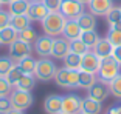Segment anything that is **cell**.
Wrapping results in <instances>:
<instances>
[{"label":"cell","mask_w":121,"mask_h":114,"mask_svg":"<svg viewBox=\"0 0 121 114\" xmlns=\"http://www.w3.org/2000/svg\"><path fill=\"white\" fill-rule=\"evenodd\" d=\"M65 22H67V19L60 14L59 11H57V12H50V14L42 20V29H43V32H45L47 36H50V37L60 36Z\"/></svg>","instance_id":"cell-1"},{"label":"cell","mask_w":121,"mask_h":114,"mask_svg":"<svg viewBox=\"0 0 121 114\" xmlns=\"http://www.w3.org/2000/svg\"><path fill=\"white\" fill-rule=\"evenodd\" d=\"M54 83L60 88L75 89L79 86V71L75 69H67V68H57L54 74Z\"/></svg>","instance_id":"cell-2"},{"label":"cell","mask_w":121,"mask_h":114,"mask_svg":"<svg viewBox=\"0 0 121 114\" xmlns=\"http://www.w3.org/2000/svg\"><path fill=\"white\" fill-rule=\"evenodd\" d=\"M56 71H57V66L53 60H50L48 57H40L39 60L36 62L34 77L37 80H42V82H48V80L54 79Z\"/></svg>","instance_id":"cell-3"},{"label":"cell","mask_w":121,"mask_h":114,"mask_svg":"<svg viewBox=\"0 0 121 114\" xmlns=\"http://www.w3.org/2000/svg\"><path fill=\"white\" fill-rule=\"evenodd\" d=\"M121 65L115 60L113 57H107V59H103L99 66V71H98V80L106 83H110L118 74H120Z\"/></svg>","instance_id":"cell-4"},{"label":"cell","mask_w":121,"mask_h":114,"mask_svg":"<svg viewBox=\"0 0 121 114\" xmlns=\"http://www.w3.org/2000/svg\"><path fill=\"white\" fill-rule=\"evenodd\" d=\"M9 100H11V106L14 110H20L25 111L34 102V97H33L31 91H23V89H13L9 94Z\"/></svg>","instance_id":"cell-5"},{"label":"cell","mask_w":121,"mask_h":114,"mask_svg":"<svg viewBox=\"0 0 121 114\" xmlns=\"http://www.w3.org/2000/svg\"><path fill=\"white\" fill-rule=\"evenodd\" d=\"M31 53H33L31 43H26V42H23V40H20V39H17L16 42H13L9 45V57L13 59L14 63H17L19 60L31 56Z\"/></svg>","instance_id":"cell-6"},{"label":"cell","mask_w":121,"mask_h":114,"mask_svg":"<svg viewBox=\"0 0 121 114\" xmlns=\"http://www.w3.org/2000/svg\"><path fill=\"white\" fill-rule=\"evenodd\" d=\"M59 12L64 15L65 19H73V20H76V17H79V14L84 12V5L79 3L78 0H62V2H60Z\"/></svg>","instance_id":"cell-7"},{"label":"cell","mask_w":121,"mask_h":114,"mask_svg":"<svg viewBox=\"0 0 121 114\" xmlns=\"http://www.w3.org/2000/svg\"><path fill=\"white\" fill-rule=\"evenodd\" d=\"M101 59L96 56L93 51H89L84 56H81V66L79 71H86V72H92V74H98L101 66Z\"/></svg>","instance_id":"cell-8"},{"label":"cell","mask_w":121,"mask_h":114,"mask_svg":"<svg viewBox=\"0 0 121 114\" xmlns=\"http://www.w3.org/2000/svg\"><path fill=\"white\" fill-rule=\"evenodd\" d=\"M110 96V88H109V83L101 82V80H96L89 89H87V97L93 100H98L103 103L104 100H107V97Z\"/></svg>","instance_id":"cell-9"},{"label":"cell","mask_w":121,"mask_h":114,"mask_svg":"<svg viewBox=\"0 0 121 114\" xmlns=\"http://www.w3.org/2000/svg\"><path fill=\"white\" fill-rule=\"evenodd\" d=\"M82 99L78 94H67L62 96V114H79L81 113Z\"/></svg>","instance_id":"cell-10"},{"label":"cell","mask_w":121,"mask_h":114,"mask_svg":"<svg viewBox=\"0 0 121 114\" xmlns=\"http://www.w3.org/2000/svg\"><path fill=\"white\" fill-rule=\"evenodd\" d=\"M87 6L95 17H106V14L113 8V0H90Z\"/></svg>","instance_id":"cell-11"},{"label":"cell","mask_w":121,"mask_h":114,"mask_svg":"<svg viewBox=\"0 0 121 114\" xmlns=\"http://www.w3.org/2000/svg\"><path fill=\"white\" fill-rule=\"evenodd\" d=\"M53 42H54V37H50V36H47V34L39 36L34 42L36 54H39L40 57H50L51 49H53Z\"/></svg>","instance_id":"cell-12"},{"label":"cell","mask_w":121,"mask_h":114,"mask_svg":"<svg viewBox=\"0 0 121 114\" xmlns=\"http://www.w3.org/2000/svg\"><path fill=\"white\" fill-rule=\"evenodd\" d=\"M43 111L47 114H60L62 111V96L50 94L43 100Z\"/></svg>","instance_id":"cell-13"},{"label":"cell","mask_w":121,"mask_h":114,"mask_svg":"<svg viewBox=\"0 0 121 114\" xmlns=\"http://www.w3.org/2000/svg\"><path fill=\"white\" fill-rule=\"evenodd\" d=\"M81 32H82V29L79 28L78 22L73 20V19H67V22H65V25H64V29H62V37L67 39L68 42H71V40L79 39Z\"/></svg>","instance_id":"cell-14"},{"label":"cell","mask_w":121,"mask_h":114,"mask_svg":"<svg viewBox=\"0 0 121 114\" xmlns=\"http://www.w3.org/2000/svg\"><path fill=\"white\" fill-rule=\"evenodd\" d=\"M70 53V42L64 37H57L53 42V49H51V57L54 59H64Z\"/></svg>","instance_id":"cell-15"},{"label":"cell","mask_w":121,"mask_h":114,"mask_svg":"<svg viewBox=\"0 0 121 114\" xmlns=\"http://www.w3.org/2000/svg\"><path fill=\"white\" fill-rule=\"evenodd\" d=\"M113 48H115V46H113V45H112V43L109 42L107 39H99L92 49H93V53L99 57L101 60H103V59H107V57H112Z\"/></svg>","instance_id":"cell-16"},{"label":"cell","mask_w":121,"mask_h":114,"mask_svg":"<svg viewBox=\"0 0 121 114\" xmlns=\"http://www.w3.org/2000/svg\"><path fill=\"white\" fill-rule=\"evenodd\" d=\"M48 14H50V11L43 3H30L28 12H26V15L36 22H42Z\"/></svg>","instance_id":"cell-17"},{"label":"cell","mask_w":121,"mask_h":114,"mask_svg":"<svg viewBox=\"0 0 121 114\" xmlns=\"http://www.w3.org/2000/svg\"><path fill=\"white\" fill-rule=\"evenodd\" d=\"M103 111V105L98 100H93L90 97L82 99L81 102V113L82 114H101Z\"/></svg>","instance_id":"cell-18"},{"label":"cell","mask_w":121,"mask_h":114,"mask_svg":"<svg viewBox=\"0 0 121 114\" xmlns=\"http://www.w3.org/2000/svg\"><path fill=\"white\" fill-rule=\"evenodd\" d=\"M76 22H78L79 28L82 31H92V29L96 28V17L92 12H82V14H79V17H76Z\"/></svg>","instance_id":"cell-19"},{"label":"cell","mask_w":121,"mask_h":114,"mask_svg":"<svg viewBox=\"0 0 121 114\" xmlns=\"http://www.w3.org/2000/svg\"><path fill=\"white\" fill-rule=\"evenodd\" d=\"M31 19L28 17L26 14H22V15H11V22H9V25L13 26V28L16 29L17 32L23 31V29L30 28L31 26Z\"/></svg>","instance_id":"cell-20"},{"label":"cell","mask_w":121,"mask_h":114,"mask_svg":"<svg viewBox=\"0 0 121 114\" xmlns=\"http://www.w3.org/2000/svg\"><path fill=\"white\" fill-rule=\"evenodd\" d=\"M17 37H19V32L11 25H8V26L0 29V43H2V45H8V46H9L13 42L17 40Z\"/></svg>","instance_id":"cell-21"},{"label":"cell","mask_w":121,"mask_h":114,"mask_svg":"<svg viewBox=\"0 0 121 114\" xmlns=\"http://www.w3.org/2000/svg\"><path fill=\"white\" fill-rule=\"evenodd\" d=\"M30 8V2L28 0H14V2H9V14L11 15H22L26 14Z\"/></svg>","instance_id":"cell-22"},{"label":"cell","mask_w":121,"mask_h":114,"mask_svg":"<svg viewBox=\"0 0 121 114\" xmlns=\"http://www.w3.org/2000/svg\"><path fill=\"white\" fill-rule=\"evenodd\" d=\"M36 80L37 79L34 77V74H23L20 77V80L16 83V88L23 89V91H33L36 86Z\"/></svg>","instance_id":"cell-23"},{"label":"cell","mask_w":121,"mask_h":114,"mask_svg":"<svg viewBox=\"0 0 121 114\" xmlns=\"http://www.w3.org/2000/svg\"><path fill=\"white\" fill-rule=\"evenodd\" d=\"M62 60H64V68L79 71V66H81V56H79V54H75V53L70 51Z\"/></svg>","instance_id":"cell-24"},{"label":"cell","mask_w":121,"mask_h":114,"mask_svg":"<svg viewBox=\"0 0 121 114\" xmlns=\"http://www.w3.org/2000/svg\"><path fill=\"white\" fill-rule=\"evenodd\" d=\"M36 62H37V60H34V59H33L31 56H28V57H25V59L19 60L16 65H17V66L20 68L22 71H23V74H34Z\"/></svg>","instance_id":"cell-25"},{"label":"cell","mask_w":121,"mask_h":114,"mask_svg":"<svg viewBox=\"0 0 121 114\" xmlns=\"http://www.w3.org/2000/svg\"><path fill=\"white\" fill-rule=\"evenodd\" d=\"M95 82H96V76L95 74H92V72H86V71H79V86H78V88L89 89Z\"/></svg>","instance_id":"cell-26"},{"label":"cell","mask_w":121,"mask_h":114,"mask_svg":"<svg viewBox=\"0 0 121 114\" xmlns=\"http://www.w3.org/2000/svg\"><path fill=\"white\" fill-rule=\"evenodd\" d=\"M79 39L82 40V42L86 43L89 48H93L96 45V42L101 39L99 36H98V32L95 31V29H92V31H82L81 32V37Z\"/></svg>","instance_id":"cell-27"},{"label":"cell","mask_w":121,"mask_h":114,"mask_svg":"<svg viewBox=\"0 0 121 114\" xmlns=\"http://www.w3.org/2000/svg\"><path fill=\"white\" fill-rule=\"evenodd\" d=\"M16 66V63L13 62V59L8 56H2L0 57V77H5L8 72Z\"/></svg>","instance_id":"cell-28"},{"label":"cell","mask_w":121,"mask_h":114,"mask_svg":"<svg viewBox=\"0 0 121 114\" xmlns=\"http://www.w3.org/2000/svg\"><path fill=\"white\" fill-rule=\"evenodd\" d=\"M70 51L75 53V54H79V56H84L86 53L90 51V48L87 46L81 39H76V40H71L70 42Z\"/></svg>","instance_id":"cell-29"},{"label":"cell","mask_w":121,"mask_h":114,"mask_svg":"<svg viewBox=\"0 0 121 114\" xmlns=\"http://www.w3.org/2000/svg\"><path fill=\"white\" fill-rule=\"evenodd\" d=\"M22 76H23V71H22L20 68H19L17 65H16V66L13 68V69H11V71L8 72L6 76H5V79H6L8 82H9V85H11V86H16V83H17L19 80H20Z\"/></svg>","instance_id":"cell-30"},{"label":"cell","mask_w":121,"mask_h":114,"mask_svg":"<svg viewBox=\"0 0 121 114\" xmlns=\"http://www.w3.org/2000/svg\"><path fill=\"white\" fill-rule=\"evenodd\" d=\"M37 37H39V36H37V32H36L34 29L30 26V28H26V29H23V31L19 32V37H17V39L23 40V42H26V43H34Z\"/></svg>","instance_id":"cell-31"},{"label":"cell","mask_w":121,"mask_h":114,"mask_svg":"<svg viewBox=\"0 0 121 114\" xmlns=\"http://www.w3.org/2000/svg\"><path fill=\"white\" fill-rule=\"evenodd\" d=\"M109 88H110V94L117 99H121V72L117 77L109 83Z\"/></svg>","instance_id":"cell-32"},{"label":"cell","mask_w":121,"mask_h":114,"mask_svg":"<svg viewBox=\"0 0 121 114\" xmlns=\"http://www.w3.org/2000/svg\"><path fill=\"white\" fill-rule=\"evenodd\" d=\"M106 19H107V22H109V26H110V25H115V23H118V22H121V9L113 6L106 14Z\"/></svg>","instance_id":"cell-33"},{"label":"cell","mask_w":121,"mask_h":114,"mask_svg":"<svg viewBox=\"0 0 121 114\" xmlns=\"http://www.w3.org/2000/svg\"><path fill=\"white\" fill-rule=\"evenodd\" d=\"M106 39L109 40L113 46H120V45H121V31L109 28V32H107V37H106Z\"/></svg>","instance_id":"cell-34"},{"label":"cell","mask_w":121,"mask_h":114,"mask_svg":"<svg viewBox=\"0 0 121 114\" xmlns=\"http://www.w3.org/2000/svg\"><path fill=\"white\" fill-rule=\"evenodd\" d=\"M13 91V86L9 85L5 77H0V97H8Z\"/></svg>","instance_id":"cell-35"},{"label":"cell","mask_w":121,"mask_h":114,"mask_svg":"<svg viewBox=\"0 0 121 114\" xmlns=\"http://www.w3.org/2000/svg\"><path fill=\"white\" fill-rule=\"evenodd\" d=\"M60 2H62V0H43L42 3L48 8L50 12H57V11L60 9Z\"/></svg>","instance_id":"cell-36"},{"label":"cell","mask_w":121,"mask_h":114,"mask_svg":"<svg viewBox=\"0 0 121 114\" xmlns=\"http://www.w3.org/2000/svg\"><path fill=\"white\" fill-rule=\"evenodd\" d=\"M11 22V14L9 11H5V9H0V29L5 28V26L9 25Z\"/></svg>","instance_id":"cell-37"},{"label":"cell","mask_w":121,"mask_h":114,"mask_svg":"<svg viewBox=\"0 0 121 114\" xmlns=\"http://www.w3.org/2000/svg\"><path fill=\"white\" fill-rule=\"evenodd\" d=\"M11 100L9 97H0V114H6L11 110Z\"/></svg>","instance_id":"cell-38"},{"label":"cell","mask_w":121,"mask_h":114,"mask_svg":"<svg viewBox=\"0 0 121 114\" xmlns=\"http://www.w3.org/2000/svg\"><path fill=\"white\" fill-rule=\"evenodd\" d=\"M112 57H113L115 60L121 65V45L120 46H115L113 48V53H112Z\"/></svg>","instance_id":"cell-39"},{"label":"cell","mask_w":121,"mask_h":114,"mask_svg":"<svg viewBox=\"0 0 121 114\" xmlns=\"http://www.w3.org/2000/svg\"><path fill=\"white\" fill-rule=\"evenodd\" d=\"M6 114H25V113H23V111H20V110H14V108H11Z\"/></svg>","instance_id":"cell-40"},{"label":"cell","mask_w":121,"mask_h":114,"mask_svg":"<svg viewBox=\"0 0 121 114\" xmlns=\"http://www.w3.org/2000/svg\"><path fill=\"white\" fill-rule=\"evenodd\" d=\"M104 114H118V113H117V108H115V106H112V108H109V110H107Z\"/></svg>","instance_id":"cell-41"},{"label":"cell","mask_w":121,"mask_h":114,"mask_svg":"<svg viewBox=\"0 0 121 114\" xmlns=\"http://www.w3.org/2000/svg\"><path fill=\"white\" fill-rule=\"evenodd\" d=\"M110 29H118V31H121V22H118L115 25H110Z\"/></svg>","instance_id":"cell-42"},{"label":"cell","mask_w":121,"mask_h":114,"mask_svg":"<svg viewBox=\"0 0 121 114\" xmlns=\"http://www.w3.org/2000/svg\"><path fill=\"white\" fill-rule=\"evenodd\" d=\"M30 3H42L43 0H28Z\"/></svg>","instance_id":"cell-43"},{"label":"cell","mask_w":121,"mask_h":114,"mask_svg":"<svg viewBox=\"0 0 121 114\" xmlns=\"http://www.w3.org/2000/svg\"><path fill=\"white\" fill-rule=\"evenodd\" d=\"M78 2H79V3H82V5H84V6H86V5H87V3H89L90 0H78Z\"/></svg>","instance_id":"cell-44"},{"label":"cell","mask_w":121,"mask_h":114,"mask_svg":"<svg viewBox=\"0 0 121 114\" xmlns=\"http://www.w3.org/2000/svg\"><path fill=\"white\" fill-rule=\"evenodd\" d=\"M9 2H11V0H0V3H2V5H9Z\"/></svg>","instance_id":"cell-45"},{"label":"cell","mask_w":121,"mask_h":114,"mask_svg":"<svg viewBox=\"0 0 121 114\" xmlns=\"http://www.w3.org/2000/svg\"><path fill=\"white\" fill-rule=\"evenodd\" d=\"M115 108H117V113L121 114V105H118V106H115Z\"/></svg>","instance_id":"cell-46"},{"label":"cell","mask_w":121,"mask_h":114,"mask_svg":"<svg viewBox=\"0 0 121 114\" xmlns=\"http://www.w3.org/2000/svg\"><path fill=\"white\" fill-rule=\"evenodd\" d=\"M0 9H2V3H0Z\"/></svg>","instance_id":"cell-47"},{"label":"cell","mask_w":121,"mask_h":114,"mask_svg":"<svg viewBox=\"0 0 121 114\" xmlns=\"http://www.w3.org/2000/svg\"><path fill=\"white\" fill-rule=\"evenodd\" d=\"M11 2H14V0H11Z\"/></svg>","instance_id":"cell-48"},{"label":"cell","mask_w":121,"mask_h":114,"mask_svg":"<svg viewBox=\"0 0 121 114\" xmlns=\"http://www.w3.org/2000/svg\"><path fill=\"white\" fill-rule=\"evenodd\" d=\"M79 114H82V113H79Z\"/></svg>","instance_id":"cell-49"},{"label":"cell","mask_w":121,"mask_h":114,"mask_svg":"<svg viewBox=\"0 0 121 114\" xmlns=\"http://www.w3.org/2000/svg\"><path fill=\"white\" fill-rule=\"evenodd\" d=\"M120 9H121V6H120Z\"/></svg>","instance_id":"cell-50"},{"label":"cell","mask_w":121,"mask_h":114,"mask_svg":"<svg viewBox=\"0 0 121 114\" xmlns=\"http://www.w3.org/2000/svg\"><path fill=\"white\" fill-rule=\"evenodd\" d=\"M0 45H2V43H0Z\"/></svg>","instance_id":"cell-51"},{"label":"cell","mask_w":121,"mask_h":114,"mask_svg":"<svg viewBox=\"0 0 121 114\" xmlns=\"http://www.w3.org/2000/svg\"><path fill=\"white\" fill-rule=\"evenodd\" d=\"M60 114H62V113H60Z\"/></svg>","instance_id":"cell-52"}]
</instances>
